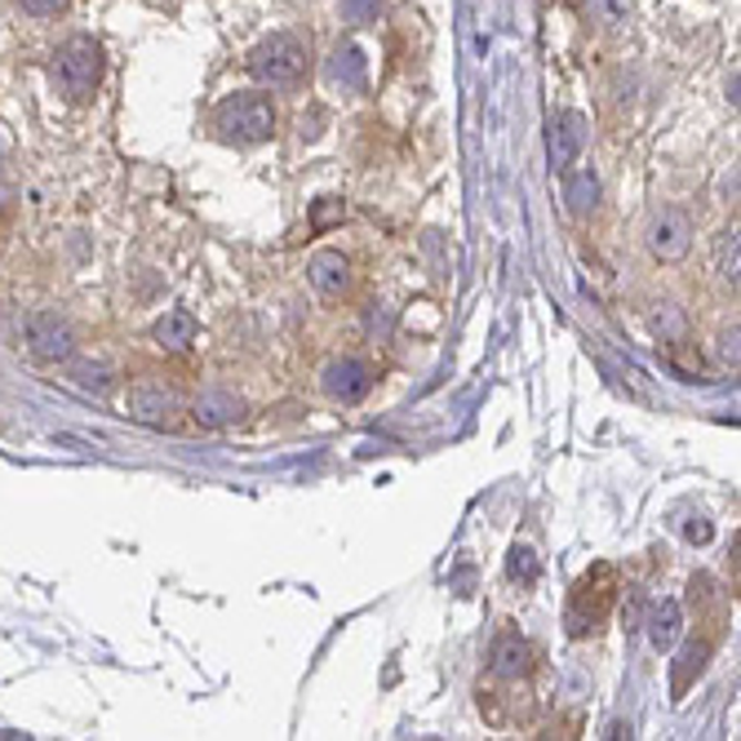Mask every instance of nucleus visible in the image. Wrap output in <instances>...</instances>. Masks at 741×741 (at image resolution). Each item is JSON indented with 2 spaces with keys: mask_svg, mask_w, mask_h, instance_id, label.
Wrapping results in <instances>:
<instances>
[{
  "mask_svg": "<svg viewBox=\"0 0 741 741\" xmlns=\"http://www.w3.org/2000/svg\"><path fill=\"white\" fill-rule=\"evenodd\" d=\"M683 538H688L692 546H706V542L714 538V529H710V520H701V515H692V520L683 524Z\"/></svg>",
  "mask_w": 741,
  "mask_h": 741,
  "instance_id": "nucleus-24",
  "label": "nucleus"
},
{
  "mask_svg": "<svg viewBox=\"0 0 741 741\" xmlns=\"http://www.w3.org/2000/svg\"><path fill=\"white\" fill-rule=\"evenodd\" d=\"M387 14V0H342V19L351 28H374Z\"/></svg>",
  "mask_w": 741,
  "mask_h": 741,
  "instance_id": "nucleus-18",
  "label": "nucleus"
},
{
  "mask_svg": "<svg viewBox=\"0 0 741 741\" xmlns=\"http://www.w3.org/2000/svg\"><path fill=\"white\" fill-rule=\"evenodd\" d=\"M723 359H728V364H737V328H732V333H723Z\"/></svg>",
  "mask_w": 741,
  "mask_h": 741,
  "instance_id": "nucleus-25",
  "label": "nucleus"
},
{
  "mask_svg": "<svg viewBox=\"0 0 741 741\" xmlns=\"http://www.w3.org/2000/svg\"><path fill=\"white\" fill-rule=\"evenodd\" d=\"M213 129H218L227 143H240V147L267 143V138L275 134V107H271L267 94H231V98L218 103Z\"/></svg>",
  "mask_w": 741,
  "mask_h": 741,
  "instance_id": "nucleus-2",
  "label": "nucleus"
},
{
  "mask_svg": "<svg viewBox=\"0 0 741 741\" xmlns=\"http://www.w3.org/2000/svg\"><path fill=\"white\" fill-rule=\"evenodd\" d=\"M546 143H551V165L568 169L582 156V147H586V116L582 112H555Z\"/></svg>",
  "mask_w": 741,
  "mask_h": 741,
  "instance_id": "nucleus-9",
  "label": "nucleus"
},
{
  "mask_svg": "<svg viewBox=\"0 0 741 741\" xmlns=\"http://www.w3.org/2000/svg\"><path fill=\"white\" fill-rule=\"evenodd\" d=\"M196 333H200V324H196L191 311H165V315L156 320V342H160L165 351H187V346L196 342Z\"/></svg>",
  "mask_w": 741,
  "mask_h": 741,
  "instance_id": "nucleus-16",
  "label": "nucleus"
},
{
  "mask_svg": "<svg viewBox=\"0 0 741 741\" xmlns=\"http://www.w3.org/2000/svg\"><path fill=\"white\" fill-rule=\"evenodd\" d=\"M306 41H298L293 32H275L249 54V72L271 90H293L306 76Z\"/></svg>",
  "mask_w": 741,
  "mask_h": 741,
  "instance_id": "nucleus-3",
  "label": "nucleus"
},
{
  "mask_svg": "<svg viewBox=\"0 0 741 741\" xmlns=\"http://www.w3.org/2000/svg\"><path fill=\"white\" fill-rule=\"evenodd\" d=\"M76 383H81L85 392H98V396H103V392L112 387V374H107L103 364H76Z\"/></svg>",
  "mask_w": 741,
  "mask_h": 741,
  "instance_id": "nucleus-20",
  "label": "nucleus"
},
{
  "mask_svg": "<svg viewBox=\"0 0 741 741\" xmlns=\"http://www.w3.org/2000/svg\"><path fill=\"white\" fill-rule=\"evenodd\" d=\"M324 76H328V85L342 90V94H364V85H368L364 50H359V45H337V50L328 54V63H324Z\"/></svg>",
  "mask_w": 741,
  "mask_h": 741,
  "instance_id": "nucleus-11",
  "label": "nucleus"
},
{
  "mask_svg": "<svg viewBox=\"0 0 741 741\" xmlns=\"http://www.w3.org/2000/svg\"><path fill=\"white\" fill-rule=\"evenodd\" d=\"M240 400L231 396V392H200V400H196V422L200 427H209V431H218V427H227V422H236L240 418Z\"/></svg>",
  "mask_w": 741,
  "mask_h": 741,
  "instance_id": "nucleus-15",
  "label": "nucleus"
},
{
  "mask_svg": "<svg viewBox=\"0 0 741 741\" xmlns=\"http://www.w3.org/2000/svg\"><path fill=\"white\" fill-rule=\"evenodd\" d=\"M706 661H710V639H692L683 653H679V661H675V670H670V692H675V701L688 692V683L706 670Z\"/></svg>",
  "mask_w": 741,
  "mask_h": 741,
  "instance_id": "nucleus-17",
  "label": "nucleus"
},
{
  "mask_svg": "<svg viewBox=\"0 0 741 741\" xmlns=\"http://www.w3.org/2000/svg\"><path fill=\"white\" fill-rule=\"evenodd\" d=\"M648 249H653V258H661V262H679V258L692 249V222H688V213L661 209V213L653 218V227H648Z\"/></svg>",
  "mask_w": 741,
  "mask_h": 741,
  "instance_id": "nucleus-8",
  "label": "nucleus"
},
{
  "mask_svg": "<svg viewBox=\"0 0 741 741\" xmlns=\"http://www.w3.org/2000/svg\"><path fill=\"white\" fill-rule=\"evenodd\" d=\"M368 392H374V368H368L364 359H333L324 368V396L337 400V405H355L364 400Z\"/></svg>",
  "mask_w": 741,
  "mask_h": 741,
  "instance_id": "nucleus-7",
  "label": "nucleus"
},
{
  "mask_svg": "<svg viewBox=\"0 0 741 741\" xmlns=\"http://www.w3.org/2000/svg\"><path fill=\"white\" fill-rule=\"evenodd\" d=\"M564 205H568L573 218H591L599 209V178H595V169H577V174L564 178Z\"/></svg>",
  "mask_w": 741,
  "mask_h": 741,
  "instance_id": "nucleus-14",
  "label": "nucleus"
},
{
  "mask_svg": "<svg viewBox=\"0 0 741 741\" xmlns=\"http://www.w3.org/2000/svg\"><path fill=\"white\" fill-rule=\"evenodd\" d=\"M617 591H622V582H617V568L613 564H595L577 586H573V604H568V630L573 635H586V630H595L608 613H613V604H617Z\"/></svg>",
  "mask_w": 741,
  "mask_h": 741,
  "instance_id": "nucleus-4",
  "label": "nucleus"
},
{
  "mask_svg": "<svg viewBox=\"0 0 741 741\" xmlns=\"http://www.w3.org/2000/svg\"><path fill=\"white\" fill-rule=\"evenodd\" d=\"M306 280L315 284V293L342 298V293L351 289V262H346L342 253H333V249H320V253L306 262Z\"/></svg>",
  "mask_w": 741,
  "mask_h": 741,
  "instance_id": "nucleus-12",
  "label": "nucleus"
},
{
  "mask_svg": "<svg viewBox=\"0 0 741 741\" xmlns=\"http://www.w3.org/2000/svg\"><path fill=\"white\" fill-rule=\"evenodd\" d=\"M182 414V392L165 378H138L129 387V418L143 427H174Z\"/></svg>",
  "mask_w": 741,
  "mask_h": 741,
  "instance_id": "nucleus-6",
  "label": "nucleus"
},
{
  "mask_svg": "<svg viewBox=\"0 0 741 741\" xmlns=\"http://www.w3.org/2000/svg\"><path fill=\"white\" fill-rule=\"evenodd\" d=\"M489 670H493L498 679H507V683L524 679V675L533 670V648H529V639H524L520 630H502V635L493 639V648H489Z\"/></svg>",
  "mask_w": 741,
  "mask_h": 741,
  "instance_id": "nucleus-10",
  "label": "nucleus"
},
{
  "mask_svg": "<svg viewBox=\"0 0 741 741\" xmlns=\"http://www.w3.org/2000/svg\"><path fill=\"white\" fill-rule=\"evenodd\" d=\"M342 218H346V205L328 196V200H320V205H315V213H311V227H315V231H324V227H333V222H342Z\"/></svg>",
  "mask_w": 741,
  "mask_h": 741,
  "instance_id": "nucleus-21",
  "label": "nucleus"
},
{
  "mask_svg": "<svg viewBox=\"0 0 741 741\" xmlns=\"http://www.w3.org/2000/svg\"><path fill=\"white\" fill-rule=\"evenodd\" d=\"M719 271L737 284V231H728V236L719 240Z\"/></svg>",
  "mask_w": 741,
  "mask_h": 741,
  "instance_id": "nucleus-22",
  "label": "nucleus"
},
{
  "mask_svg": "<svg viewBox=\"0 0 741 741\" xmlns=\"http://www.w3.org/2000/svg\"><path fill=\"white\" fill-rule=\"evenodd\" d=\"M507 573H511V582L533 586V582L542 577V564H538V555H533L529 546H515V551H511V560H507Z\"/></svg>",
  "mask_w": 741,
  "mask_h": 741,
  "instance_id": "nucleus-19",
  "label": "nucleus"
},
{
  "mask_svg": "<svg viewBox=\"0 0 741 741\" xmlns=\"http://www.w3.org/2000/svg\"><path fill=\"white\" fill-rule=\"evenodd\" d=\"M679 630H683V608H679V599H657V604L648 608V644H653L657 653H666V648L679 639Z\"/></svg>",
  "mask_w": 741,
  "mask_h": 741,
  "instance_id": "nucleus-13",
  "label": "nucleus"
},
{
  "mask_svg": "<svg viewBox=\"0 0 741 741\" xmlns=\"http://www.w3.org/2000/svg\"><path fill=\"white\" fill-rule=\"evenodd\" d=\"M23 6V14H32V19H54V14H63L72 0H19Z\"/></svg>",
  "mask_w": 741,
  "mask_h": 741,
  "instance_id": "nucleus-23",
  "label": "nucleus"
},
{
  "mask_svg": "<svg viewBox=\"0 0 741 741\" xmlns=\"http://www.w3.org/2000/svg\"><path fill=\"white\" fill-rule=\"evenodd\" d=\"M54 85L67 103H85L94 98V90L103 85V45L94 36H72L59 45L54 54Z\"/></svg>",
  "mask_w": 741,
  "mask_h": 741,
  "instance_id": "nucleus-1",
  "label": "nucleus"
},
{
  "mask_svg": "<svg viewBox=\"0 0 741 741\" xmlns=\"http://www.w3.org/2000/svg\"><path fill=\"white\" fill-rule=\"evenodd\" d=\"M23 342H28V351H32L41 364H59V359H72V351H76V328H72V320L59 315V311H32V315L23 320Z\"/></svg>",
  "mask_w": 741,
  "mask_h": 741,
  "instance_id": "nucleus-5",
  "label": "nucleus"
}]
</instances>
